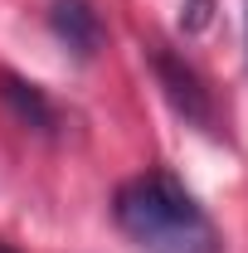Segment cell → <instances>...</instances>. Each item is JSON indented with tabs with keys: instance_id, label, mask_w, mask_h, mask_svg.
Returning <instances> with one entry per match:
<instances>
[{
	"instance_id": "6da1fadb",
	"label": "cell",
	"mask_w": 248,
	"mask_h": 253,
	"mask_svg": "<svg viewBox=\"0 0 248 253\" xmlns=\"http://www.w3.org/2000/svg\"><path fill=\"white\" fill-rule=\"evenodd\" d=\"M112 219L141 253H224L209 210L170 170H146L117 185Z\"/></svg>"
},
{
	"instance_id": "7a4b0ae2",
	"label": "cell",
	"mask_w": 248,
	"mask_h": 253,
	"mask_svg": "<svg viewBox=\"0 0 248 253\" xmlns=\"http://www.w3.org/2000/svg\"><path fill=\"white\" fill-rule=\"evenodd\" d=\"M151 68H156V83H161L165 102L175 107V117H185V122L200 126V131H214V97L205 88V78H200L180 54H170L165 44L151 49Z\"/></svg>"
},
{
	"instance_id": "3957f363",
	"label": "cell",
	"mask_w": 248,
	"mask_h": 253,
	"mask_svg": "<svg viewBox=\"0 0 248 253\" xmlns=\"http://www.w3.org/2000/svg\"><path fill=\"white\" fill-rule=\"evenodd\" d=\"M49 30L73 59H93L102 49V15L93 0H54L49 5Z\"/></svg>"
},
{
	"instance_id": "277c9868",
	"label": "cell",
	"mask_w": 248,
	"mask_h": 253,
	"mask_svg": "<svg viewBox=\"0 0 248 253\" xmlns=\"http://www.w3.org/2000/svg\"><path fill=\"white\" fill-rule=\"evenodd\" d=\"M0 102L10 107V117L20 126H30V131H54L59 126V112H54V102L44 97V88L39 83H30V78H20V73H5L0 68Z\"/></svg>"
},
{
	"instance_id": "5b68a950",
	"label": "cell",
	"mask_w": 248,
	"mask_h": 253,
	"mask_svg": "<svg viewBox=\"0 0 248 253\" xmlns=\"http://www.w3.org/2000/svg\"><path fill=\"white\" fill-rule=\"evenodd\" d=\"M209 5H214V0H185V15H180V25H185L190 34H200L205 25H209Z\"/></svg>"
},
{
	"instance_id": "8992f818",
	"label": "cell",
	"mask_w": 248,
	"mask_h": 253,
	"mask_svg": "<svg viewBox=\"0 0 248 253\" xmlns=\"http://www.w3.org/2000/svg\"><path fill=\"white\" fill-rule=\"evenodd\" d=\"M0 253H15V249H10V244H0Z\"/></svg>"
}]
</instances>
